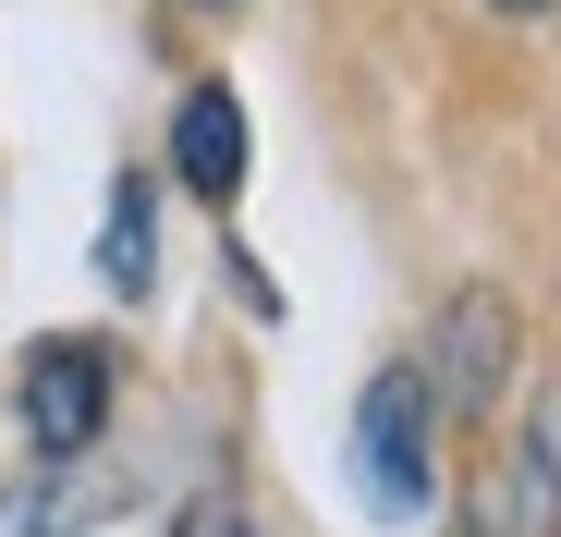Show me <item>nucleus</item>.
<instances>
[{
    "label": "nucleus",
    "mask_w": 561,
    "mask_h": 537,
    "mask_svg": "<svg viewBox=\"0 0 561 537\" xmlns=\"http://www.w3.org/2000/svg\"><path fill=\"white\" fill-rule=\"evenodd\" d=\"M463 501H477L501 537H561V367H537L513 453H501V465H477V489H463Z\"/></svg>",
    "instance_id": "obj_3"
},
{
    "label": "nucleus",
    "mask_w": 561,
    "mask_h": 537,
    "mask_svg": "<svg viewBox=\"0 0 561 537\" xmlns=\"http://www.w3.org/2000/svg\"><path fill=\"white\" fill-rule=\"evenodd\" d=\"M13 415L37 439V465H85L99 453V427H111V342H25V379H13Z\"/></svg>",
    "instance_id": "obj_2"
},
{
    "label": "nucleus",
    "mask_w": 561,
    "mask_h": 537,
    "mask_svg": "<svg viewBox=\"0 0 561 537\" xmlns=\"http://www.w3.org/2000/svg\"><path fill=\"white\" fill-rule=\"evenodd\" d=\"M99 282H111L123 306H147V294H159V184H147V171H123V184H111V220H99Z\"/></svg>",
    "instance_id": "obj_7"
},
{
    "label": "nucleus",
    "mask_w": 561,
    "mask_h": 537,
    "mask_svg": "<svg viewBox=\"0 0 561 537\" xmlns=\"http://www.w3.org/2000/svg\"><path fill=\"white\" fill-rule=\"evenodd\" d=\"M427 391H439V415H489L501 391H513V306L489 294V282H463L451 306H439V330H427Z\"/></svg>",
    "instance_id": "obj_4"
},
{
    "label": "nucleus",
    "mask_w": 561,
    "mask_h": 537,
    "mask_svg": "<svg viewBox=\"0 0 561 537\" xmlns=\"http://www.w3.org/2000/svg\"><path fill=\"white\" fill-rule=\"evenodd\" d=\"M171 171H183L208 208L244 196V99H232V85H196V99L171 111Z\"/></svg>",
    "instance_id": "obj_5"
},
{
    "label": "nucleus",
    "mask_w": 561,
    "mask_h": 537,
    "mask_svg": "<svg viewBox=\"0 0 561 537\" xmlns=\"http://www.w3.org/2000/svg\"><path fill=\"white\" fill-rule=\"evenodd\" d=\"M196 13H232V0H196Z\"/></svg>",
    "instance_id": "obj_10"
},
{
    "label": "nucleus",
    "mask_w": 561,
    "mask_h": 537,
    "mask_svg": "<svg viewBox=\"0 0 561 537\" xmlns=\"http://www.w3.org/2000/svg\"><path fill=\"white\" fill-rule=\"evenodd\" d=\"M501 13H549V0H501Z\"/></svg>",
    "instance_id": "obj_9"
},
{
    "label": "nucleus",
    "mask_w": 561,
    "mask_h": 537,
    "mask_svg": "<svg viewBox=\"0 0 561 537\" xmlns=\"http://www.w3.org/2000/svg\"><path fill=\"white\" fill-rule=\"evenodd\" d=\"M99 513H111L99 465H25V477H0V537H85Z\"/></svg>",
    "instance_id": "obj_6"
},
{
    "label": "nucleus",
    "mask_w": 561,
    "mask_h": 537,
    "mask_svg": "<svg viewBox=\"0 0 561 537\" xmlns=\"http://www.w3.org/2000/svg\"><path fill=\"white\" fill-rule=\"evenodd\" d=\"M354 489H366L379 525H415L439 501V391H427L415 354L354 391Z\"/></svg>",
    "instance_id": "obj_1"
},
{
    "label": "nucleus",
    "mask_w": 561,
    "mask_h": 537,
    "mask_svg": "<svg viewBox=\"0 0 561 537\" xmlns=\"http://www.w3.org/2000/svg\"><path fill=\"white\" fill-rule=\"evenodd\" d=\"M171 537H268V525H256V513H244L232 489H196V501L171 513Z\"/></svg>",
    "instance_id": "obj_8"
}]
</instances>
